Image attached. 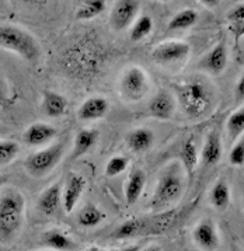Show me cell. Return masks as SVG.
Masks as SVG:
<instances>
[{
	"instance_id": "6da1fadb",
	"label": "cell",
	"mask_w": 244,
	"mask_h": 251,
	"mask_svg": "<svg viewBox=\"0 0 244 251\" xmlns=\"http://www.w3.org/2000/svg\"><path fill=\"white\" fill-rule=\"evenodd\" d=\"M104 60L102 47L97 38L86 35L65 52L63 62L68 72L77 77H90L100 71Z\"/></svg>"
},
{
	"instance_id": "7a4b0ae2",
	"label": "cell",
	"mask_w": 244,
	"mask_h": 251,
	"mask_svg": "<svg viewBox=\"0 0 244 251\" xmlns=\"http://www.w3.org/2000/svg\"><path fill=\"white\" fill-rule=\"evenodd\" d=\"M185 190V178L181 163H171L160 173L156 188L149 201L153 212L167 211L181 200Z\"/></svg>"
},
{
	"instance_id": "3957f363",
	"label": "cell",
	"mask_w": 244,
	"mask_h": 251,
	"mask_svg": "<svg viewBox=\"0 0 244 251\" xmlns=\"http://www.w3.org/2000/svg\"><path fill=\"white\" fill-rule=\"evenodd\" d=\"M173 87L177 104L190 118H201L214 105V90L203 80H187Z\"/></svg>"
},
{
	"instance_id": "277c9868",
	"label": "cell",
	"mask_w": 244,
	"mask_h": 251,
	"mask_svg": "<svg viewBox=\"0 0 244 251\" xmlns=\"http://www.w3.org/2000/svg\"><path fill=\"white\" fill-rule=\"evenodd\" d=\"M25 215L24 195L16 188L0 192V243L9 244L20 233Z\"/></svg>"
},
{
	"instance_id": "5b68a950",
	"label": "cell",
	"mask_w": 244,
	"mask_h": 251,
	"mask_svg": "<svg viewBox=\"0 0 244 251\" xmlns=\"http://www.w3.org/2000/svg\"><path fill=\"white\" fill-rule=\"evenodd\" d=\"M0 48L17 53L31 63L41 58V48L37 40L28 31L11 24L0 25Z\"/></svg>"
},
{
	"instance_id": "8992f818",
	"label": "cell",
	"mask_w": 244,
	"mask_h": 251,
	"mask_svg": "<svg viewBox=\"0 0 244 251\" xmlns=\"http://www.w3.org/2000/svg\"><path fill=\"white\" fill-rule=\"evenodd\" d=\"M62 157H63V145L53 143L51 146H47L41 151L31 153L24 161V167L30 176L35 178H41L55 170V167L61 163Z\"/></svg>"
},
{
	"instance_id": "52a82bcc",
	"label": "cell",
	"mask_w": 244,
	"mask_h": 251,
	"mask_svg": "<svg viewBox=\"0 0 244 251\" xmlns=\"http://www.w3.org/2000/svg\"><path fill=\"white\" fill-rule=\"evenodd\" d=\"M149 76L139 66H131L123 72L120 80V94L126 101L138 102L149 93Z\"/></svg>"
},
{
	"instance_id": "ba28073f",
	"label": "cell",
	"mask_w": 244,
	"mask_h": 251,
	"mask_svg": "<svg viewBox=\"0 0 244 251\" xmlns=\"http://www.w3.org/2000/svg\"><path fill=\"white\" fill-rule=\"evenodd\" d=\"M191 47L184 41H166L156 45L152 50V59L159 65H175L190 56Z\"/></svg>"
},
{
	"instance_id": "9c48e42d",
	"label": "cell",
	"mask_w": 244,
	"mask_h": 251,
	"mask_svg": "<svg viewBox=\"0 0 244 251\" xmlns=\"http://www.w3.org/2000/svg\"><path fill=\"white\" fill-rule=\"evenodd\" d=\"M141 9L139 0H117L110 13V24L114 30L123 31L132 25Z\"/></svg>"
},
{
	"instance_id": "30bf717a",
	"label": "cell",
	"mask_w": 244,
	"mask_h": 251,
	"mask_svg": "<svg viewBox=\"0 0 244 251\" xmlns=\"http://www.w3.org/2000/svg\"><path fill=\"white\" fill-rule=\"evenodd\" d=\"M193 240L202 251H216L220 246L218 226L212 219H202L193 230Z\"/></svg>"
},
{
	"instance_id": "8fae6325",
	"label": "cell",
	"mask_w": 244,
	"mask_h": 251,
	"mask_svg": "<svg viewBox=\"0 0 244 251\" xmlns=\"http://www.w3.org/2000/svg\"><path fill=\"white\" fill-rule=\"evenodd\" d=\"M87 187V181L80 174L71 173L65 185L62 187V208L66 213H72L76 209V205L80 201L81 195Z\"/></svg>"
},
{
	"instance_id": "7c38bea8",
	"label": "cell",
	"mask_w": 244,
	"mask_h": 251,
	"mask_svg": "<svg viewBox=\"0 0 244 251\" xmlns=\"http://www.w3.org/2000/svg\"><path fill=\"white\" fill-rule=\"evenodd\" d=\"M177 110V100L170 91L160 90L149 102V115L160 121L171 120Z\"/></svg>"
},
{
	"instance_id": "4fadbf2b",
	"label": "cell",
	"mask_w": 244,
	"mask_h": 251,
	"mask_svg": "<svg viewBox=\"0 0 244 251\" xmlns=\"http://www.w3.org/2000/svg\"><path fill=\"white\" fill-rule=\"evenodd\" d=\"M227 60H229L227 47L223 41H220L203 56L201 62L198 63V66L202 71L208 72L214 76H218L224 72L226 66H227Z\"/></svg>"
},
{
	"instance_id": "5bb4252c",
	"label": "cell",
	"mask_w": 244,
	"mask_h": 251,
	"mask_svg": "<svg viewBox=\"0 0 244 251\" xmlns=\"http://www.w3.org/2000/svg\"><path fill=\"white\" fill-rule=\"evenodd\" d=\"M58 135V131L45 122H35L31 124L30 126L23 133V141L25 142V145L32 146V148H38V146H45L49 142H52Z\"/></svg>"
},
{
	"instance_id": "9a60e30c",
	"label": "cell",
	"mask_w": 244,
	"mask_h": 251,
	"mask_svg": "<svg viewBox=\"0 0 244 251\" xmlns=\"http://www.w3.org/2000/svg\"><path fill=\"white\" fill-rule=\"evenodd\" d=\"M222 154H223L222 136L218 129H212L206 135V139L203 142L202 151H201V161L205 166L212 167L220 161Z\"/></svg>"
},
{
	"instance_id": "2e32d148",
	"label": "cell",
	"mask_w": 244,
	"mask_h": 251,
	"mask_svg": "<svg viewBox=\"0 0 244 251\" xmlns=\"http://www.w3.org/2000/svg\"><path fill=\"white\" fill-rule=\"evenodd\" d=\"M110 111V102L107 99L96 96L90 97L87 100L83 101L79 110H77V117L79 120L84 122H90V121H97L104 118Z\"/></svg>"
},
{
	"instance_id": "e0dca14e",
	"label": "cell",
	"mask_w": 244,
	"mask_h": 251,
	"mask_svg": "<svg viewBox=\"0 0 244 251\" xmlns=\"http://www.w3.org/2000/svg\"><path fill=\"white\" fill-rule=\"evenodd\" d=\"M62 206V187L59 182L52 184L47 190H44L38 198L37 208L45 216L56 215Z\"/></svg>"
},
{
	"instance_id": "ac0fdd59",
	"label": "cell",
	"mask_w": 244,
	"mask_h": 251,
	"mask_svg": "<svg viewBox=\"0 0 244 251\" xmlns=\"http://www.w3.org/2000/svg\"><path fill=\"white\" fill-rule=\"evenodd\" d=\"M145 185H146V174L141 169L133 170L128 176L125 185H123V197H125V202L128 206H132L139 201V198L142 197L143 190H145Z\"/></svg>"
},
{
	"instance_id": "d6986e66",
	"label": "cell",
	"mask_w": 244,
	"mask_h": 251,
	"mask_svg": "<svg viewBox=\"0 0 244 251\" xmlns=\"http://www.w3.org/2000/svg\"><path fill=\"white\" fill-rule=\"evenodd\" d=\"M153 227H156V225H150V222L147 219L135 218V219H129V221L120 225L115 230L112 231L111 236L115 240H121V239L125 240V239H132L139 234H143Z\"/></svg>"
},
{
	"instance_id": "ffe728a7",
	"label": "cell",
	"mask_w": 244,
	"mask_h": 251,
	"mask_svg": "<svg viewBox=\"0 0 244 251\" xmlns=\"http://www.w3.org/2000/svg\"><path fill=\"white\" fill-rule=\"evenodd\" d=\"M41 244L53 251H73L76 249V243L69 234L62 230H48L41 237Z\"/></svg>"
},
{
	"instance_id": "44dd1931",
	"label": "cell",
	"mask_w": 244,
	"mask_h": 251,
	"mask_svg": "<svg viewBox=\"0 0 244 251\" xmlns=\"http://www.w3.org/2000/svg\"><path fill=\"white\" fill-rule=\"evenodd\" d=\"M42 111L49 118H59L68 110V100L56 91L45 90L42 93Z\"/></svg>"
},
{
	"instance_id": "7402d4cb",
	"label": "cell",
	"mask_w": 244,
	"mask_h": 251,
	"mask_svg": "<svg viewBox=\"0 0 244 251\" xmlns=\"http://www.w3.org/2000/svg\"><path fill=\"white\" fill-rule=\"evenodd\" d=\"M154 133L149 128H136L126 135L128 148L135 153H145L152 149L154 145Z\"/></svg>"
},
{
	"instance_id": "603a6c76",
	"label": "cell",
	"mask_w": 244,
	"mask_h": 251,
	"mask_svg": "<svg viewBox=\"0 0 244 251\" xmlns=\"http://www.w3.org/2000/svg\"><path fill=\"white\" fill-rule=\"evenodd\" d=\"M180 160H181L184 173L188 176V178H191L201 160V153L198 151L196 142L193 136L184 142L181 151H180Z\"/></svg>"
},
{
	"instance_id": "cb8c5ba5",
	"label": "cell",
	"mask_w": 244,
	"mask_h": 251,
	"mask_svg": "<svg viewBox=\"0 0 244 251\" xmlns=\"http://www.w3.org/2000/svg\"><path fill=\"white\" fill-rule=\"evenodd\" d=\"M232 201V192L227 181L224 178L218 180L214 184L212 190L209 192V202L216 211L223 212L229 208Z\"/></svg>"
},
{
	"instance_id": "d4e9b609",
	"label": "cell",
	"mask_w": 244,
	"mask_h": 251,
	"mask_svg": "<svg viewBox=\"0 0 244 251\" xmlns=\"http://www.w3.org/2000/svg\"><path fill=\"white\" fill-rule=\"evenodd\" d=\"M98 135H100L98 131L92 129V128H86V129L79 131V133L76 135V139H74L72 157L76 159V157H80L83 154H86L87 151H90V149L96 145V142L98 139Z\"/></svg>"
},
{
	"instance_id": "484cf974",
	"label": "cell",
	"mask_w": 244,
	"mask_h": 251,
	"mask_svg": "<svg viewBox=\"0 0 244 251\" xmlns=\"http://www.w3.org/2000/svg\"><path fill=\"white\" fill-rule=\"evenodd\" d=\"M105 219V213L93 203L84 205L77 215V223L83 229H93L101 225Z\"/></svg>"
},
{
	"instance_id": "4316f807",
	"label": "cell",
	"mask_w": 244,
	"mask_h": 251,
	"mask_svg": "<svg viewBox=\"0 0 244 251\" xmlns=\"http://www.w3.org/2000/svg\"><path fill=\"white\" fill-rule=\"evenodd\" d=\"M105 9V0H84L76 11V19L81 21H90L102 14Z\"/></svg>"
},
{
	"instance_id": "83f0119b",
	"label": "cell",
	"mask_w": 244,
	"mask_h": 251,
	"mask_svg": "<svg viewBox=\"0 0 244 251\" xmlns=\"http://www.w3.org/2000/svg\"><path fill=\"white\" fill-rule=\"evenodd\" d=\"M226 135L229 141H237L244 135V105L232 112L226 121Z\"/></svg>"
},
{
	"instance_id": "f1b7e54d",
	"label": "cell",
	"mask_w": 244,
	"mask_h": 251,
	"mask_svg": "<svg viewBox=\"0 0 244 251\" xmlns=\"http://www.w3.org/2000/svg\"><path fill=\"white\" fill-rule=\"evenodd\" d=\"M198 21V13L193 9H184L178 11L171 20L169 21L167 30L169 31H181L191 28Z\"/></svg>"
},
{
	"instance_id": "f546056e",
	"label": "cell",
	"mask_w": 244,
	"mask_h": 251,
	"mask_svg": "<svg viewBox=\"0 0 244 251\" xmlns=\"http://www.w3.org/2000/svg\"><path fill=\"white\" fill-rule=\"evenodd\" d=\"M153 30V19L147 14H143L139 19L133 21L131 28V40L133 42H139L143 38H146Z\"/></svg>"
},
{
	"instance_id": "4dcf8cb0",
	"label": "cell",
	"mask_w": 244,
	"mask_h": 251,
	"mask_svg": "<svg viewBox=\"0 0 244 251\" xmlns=\"http://www.w3.org/2000/svg\"><path fill=\"white\" fill-rule=\"evenodd\" d=\"M20 151L19 143L14 141H0V166L10 164Z\"/></svg>"
},
{
	"instance_id": "1f68e13d",
	"label": "cell",
	"mask_w": 244,
	"mask_h": 251,
	"mask_svg": "<svg viewBox=\"0 0 244 251\" xmlns=\"http://www.w3.org/2000/svg\"><path fill=\"white\" fill-rule=\"evenodd\" d=\"M129 166V159L125 157V156H114L111 157L107 166H105V176L114 178V177H118L120 174H122L123 171L128 169Z\"/></svg>"
},
{
	"instance_id": "d6a6232c",
	"label": "cell",
	"mask_w": 244,
	"mask_h": 251,
	"mask_svg": "<svg viewBox=\"0 0 244 251\" xmlns=\"http://www.w3.org/2000/svg\"><path fill=\"white\" fill-rule=\"evenodd\" d=\"M229 163L234 167L244 166V135H242L237 141H234V145L229 153Z\"/></svg>"
},
{
	"instance_id": "836d02e7",
	"label": "cell",
	"mask_w": 244,
	"mask_h": 251,
	"mask_svg": "<svg viewBox=\"0 0 244 251\" xmlns=\"http://www.w3.org/2000/svg\"><path fill=\"white\" fill-rule=\"evenodd\" d=\"M226 19L229 23H234V21L244 20V3H240L237 6H234L232 10H229Z\"/></svg>"
},
{
	"instance_id": "e575fe53",
	"label": "cell",
	"mask_w": 244,
	"mask_h": 251,
	"mask_svg": "<svg viewBox=\"0 0 244 251\" xmlns=\"http://www.w3.org/2000/svg\"><path fill=\"white\" fill-rule=\"evenodd\" d=\"M229 30L236 37V40H240L244 37V20L242 21H234L230 23L229 25Z\"/></svg>"
},
{
	"instance_id": "d590c367",
	"label": "cell",
	"mask_w": 244,
	"mask_h": 251,
	"mask_svg": "<svg viewBox=\"0 0 244 251\" xmlns=\"http://www.w3.org/2000/svg\"><path fill=\"white\" fill-rule=\"evenodd\" d=\"M234 99H236V101H244V75H242L240 79L236 83V87H234Z\"/></svg>"
},
{
	"instance_id": "8d00e7d4",
	"label": "cell",
	"mask_w": 244,
	"mask_h": 251,
	"mask_svg": "<svg viewBox=\"0 0 244 251\" xmlns=\"http://www.w3.org/2000/svg\"><path fill=\"white\" fill-rule=\"evenodd\" d=\"M199 1L202 3L205 7H208V9H215L220 3V0H199Z\"/></svg>"
},
{
	"instance_id": "74e56055",
	"label": "cell",
	"mask_w": 244,
	"mask_h": 251,
	"mask_svg": "<svg viewBox=\"0 0 244 251\" xmlns=\"http://www.w3.org/2000/svg\"><path fill=\"white\" fill-rule=\"evenodd\" d=\"M7 102V94H6V90L3 89L1 83H0V104L4 105Z\"/></svg>"
},
{
	"instance_id": "f35d334b",
	"label": "cell",
	"mask_w": 244,
	"mask_h": 251,
	"mask_svg": "<svg viewBox=\"0 0 244 251\" xmlns=\"http://www.w3.org/2000/svg\"><path fill=\"white\" fill-rule=\"evenodd\" d=\"M141 251H162V247L157 246V244H150V246L145 247V249H142Z\"/></svg>"
},
{
	"instance_id": "ab89813d",
	"label": "cell",
	"mask_w": 244,
	"mask_h": 251,
	"mask_svg": "<svg viewBox=\"0 0 244 251\" xmlns=\"http://www.w3.org/2000/svg\"><path fill=\"white\" fill-rule=\"evenodd\" d=\"M121 251H141V246H139V244H133V246H128V247L122 249Z\"/></svg>"
},
{
	"instance_id": "60d3db41",
	"label": "cell",
	"mask_w": 244,
	"mask_h": 251,
	"mask_svg": "<svg viewBox=\"0 0 244 251\" xmlns=\"http://www.w3.org/2000/svg\"><path fill=\"white\" fill-rule=\"evenodd\" d=\"M83 251H101V249H100V247H97V246H90V247L84 249Z\"/></svg>"
},
{
	"instance_id": "b9f144b4",
	"label": "cell",
	"mask_w": 244,
	"mask_h": 251,
	"mask_svg": "<svg viewBox=\"0 0 244 251\" xmlns=\"http://www.w3.org/2000/svg\"><path fill=\"white\" fill-rule=\"evenodd\" d=\"M7 181V177H4V176H0V187L1 185H4V182Z\"/></svg>"
},
{
	"instance_id": "7bdbcfd3",
	"label": "cell",
	"mask_w": 244,
	"mask_h": 251,
	"mask_svg": "<svg viewBox=\"0 0 244 251\" xmlns=\"http://www.w3.org/2000/svg\"><path fill=\"white\" fill-rule=\"evenodd\" d=\"M21 3H34V1H37V0H19Z\"/></svg>"
},
{
	"instance_id": "ee69618b",
	"label": "cell",
	"mask_w": 244,
	"mask_h": 251,
	"mask_svg": "<svg viewBox=\"0 0 244 251\" xmlns=\"http://www.w3.org/2000/svg\"><path fill=\"white\" fill-rule=\"evenodd\" d=\"M243 208H244V187H243Z\"/></svg>"
},
{
	"instance_id": "f6af8a7d",
	"label": "cell",
	"mask_w": 244,
	"mask_h": 251,
	"mask_svg": "<svg viewBox=\"0 0 244 251\" xmlns=\"http://www.w3.org/2000/svg\"><path fill=\"white\" fill-rule=\"evenodd\" d=\"M159 1H169V0H159Z\"/></svg>"
},
{
	"instance_id": "bcb514c9",
	"label": "cell",
	"mask_w": 244,
	"mask_h": 251,
	"mask_svg": "<svg viewBox=\"0 0 244 251\" xmlns=\"http://www.w3.org/2000/svg\"><path fill=\"white\" fill-rule=\"evenodd\" d=\"M41 251H48V250H41Z\"/></svg>"
}]
</instances>
